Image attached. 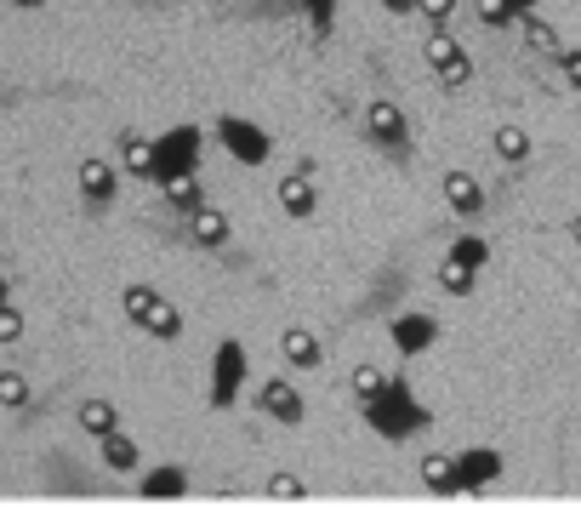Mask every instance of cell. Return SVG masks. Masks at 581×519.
Wrapping results in <instances>:
<instances>
[{
	"label": "cell",
	"mask_w": 581,
	"mask_h": 519,
	"mask_svg": "<svg viewBox=\"0 0 581 519\" xmlns=\"http://www.w3.org/2000/svg\"><path fill=\"white\" fill-rule=\"evenodd\" d=\"M217 138H223V149L239 160V166H268V154H273L268 126H257V120H246V115H223V120H217Z\"/></svg>",
	"instance_id": "3957f363"
},
{
	"label": "cell",
	"mask_w": 581,
	"mask_h": 519,
	"mask_svg": "<svg viewBox=\"0 0 581 519\" xmlns=\"http://www.w3.org/2000/svg\"><path fill=\"white\" fill-rule=\"evenodd\" d=\"M451 257H456V263H467V269H485V263H491V240L456 235V240H451Z\"/></svg>",
	"instance_id": "cb8c5ba5"
},
{
	"label": "cell",
	"mask_w": 581,
	"mask_h": 519,
	"mask_svg": "<svg viewBox=\"0 0 581 519\" xmlns=\"http://www.w3.org/2000/svg\"><path fill=\"white\" fill-rule=\"evenodd\" d=\"M103 463H109L115 474H137V463H143V451H137L120 429L115 434H103Z\"/></svg>",
	"instance_id": "e0dca14e"
},
{
	"label": "cell",
	"mask_w": 581,
	"mask_h": 519,
	"mask_svg": "<svg viewBox=\"0 0 581 519\" xmlns=\"http://www.w3.org/2000/svg\"><path fill=\"white\" fill-rule=\"evenodd\" d=\"M559 69H564L570 91H581V46H564V52H559Z\"/></svg>",
	"instance_id": "d6a6232c"
},
{
	"label": "cell",
	"mask_w": 581,
	"mask_h": 519,
	"mask_svg": "<svg viewBox=\"0 0 581 519\" xmlns=\"http://www.w3.org/2000/svg\"><path fill=\"white\" fill-rule=\"evenodd\" d=\"M473 274H478V269L456 263V257H444V263H439V285L451 291V298H467V291H473Z\"/></svg>",
	"instance_id": "d4e9b609"
},
{
	"label": "cell",
	"mask_w": 581,
	"mask_h": 519,
	"mask_svg": "<svg viewBox=\"0 0 581 519\" xmlns=\"http://www.w3.org/2000/svg\"><path fill=\"white\" fill-rule=\"evenodd\" d=\"M239 382H246V343L223 337L212 354V411H228L239 400Z\"/></svg>",
	"instance_id": "277c9868"
},
{
	"label": "cell",
	"mask_w": 581,
	"mask_h": 519,
	"mask_svg": "<svg viewBox=\"0 0 581 519\" xmlns=\"http://www.w3.org/2000/svg\"><path fill=\"white\" fill-rule=\"evenodd\" d=\"M189 235L200 240V246H228V212H217V206H200L194 217H189Z\"/></svg>",
	"instance_id": "5bb4252c"
},
{
	"label": "cell",
	"mask_w": 581,
	"mask_h": 519,
	"mask_svg": "<svg viewBox=\"0 0 581 519\" xmlns=\"http://www.w3.org/2000/svg\"><path fill=\"white\" fill-rule=\"evenodd\" d=\"M478 23H485V29H507L513 18H507L502 0H478Z\"/></svg>",
	"instance_id": "836d02e7"
},
{
	"label": "cell",
	"mask_w": 581,
	"mask_h": 519,
	"mask_svg": "<svg viewBox=\"0 0 581 519\" xmlns=\"http://www.w3.org/2000/svg\"><path fill=\"white\" fill-rule=\"evenodd\" d=\"M456 468H462V491H485V485L502 474V451L467 445V451H456Z\"/></svg>",
	"instance_id": "9c48e42d"
},
{
	"label": "cell",
	"mask_w": 581,
	"mask_h": 519,
	"mask_svg": "<svg viewBox=\"0 0 581 519\" xmlns=\"http://www.w3.org/2000/svg\"><path fill=\"white\" fill-rule=\"evenodd\" d=\"M383 388H388V371H376V366H359V371H354V400H359V406L376 400Z\"/></svg>",
	"instance_id": "4316f807"
},
{
	"label": "cell",
	"mask_w": 581,
	"mask_h": 519,
	"mask_svg": "<svg viewBox=\"0 0 581 519\" xmlns=\"http://www.w3.org/2000/svg\"><path fill=\"white\" fill-rule=\"evenodd\" d=\"M496 154L513 160V166L530 160V132H525V126H496Z\"/></svg>",
	"instance_id": "7402d4cb"
},
{
	"label": "cell",
	"mask_w": 581,
	"mask_h": 519,
	"mask_svg": "<svg viewBox=\"0 0 581 519\" xmlns=\"http://www.w3.org/2000/svg\"><path fill=\"white\" fill-rule=\"evenodd\" d=\"M422 485L433 497H467L462 491V468H456L451 451H428V457H422Z\"/></svg>",
	"instance_id": "30bf717a"
},
{
	"label": "cell",
	"mask_w": 581,
	"mask_h": 519,
	"mask_svg": "<svg viewBox=\"0 0 581 519\" xmlns=\"http://www.w3.org/2000/svg\"><path fill=\"white\" fill-rule=\"evenodd\" d=\"M120 160H126L131 177H154V143H149V138L126 132V138H120Z\"/></svg>",
	"instance_id": "ac0fdd59"
},
{
	"label": "cell",
	"mask_w": 581,
	"mask_h": 519,
	"mask_svg": "<svg viewBox=\"0 0 581 519\" xmlns=\"http://www.w3.org/2000/svg\"><path fill=\"white\" fill-rule=\"evenodd\" d=\"M280 354H286V366H297V371H314L320 360H325V348H320V337L308 332V326H291L286 337H280Z\"/></svg>",
	"instance_id": "4fadbf2b"
},
{
	"label": "cell",
	"mask_w": 581,
	"mask_h": 519,
	"mask_svg": "<svg viewBox=\"0 0 581 519\" xmlns=\"http://www.w3.org/2000/svg\"><path fill=\"white\" fill-rule=\"evenodd\" d=\"M120 303H126V314L137 320V326H143V314H149V309H154L160 298H154L149 285H126V298H120Z\"/></svg>",
	"instance_id": "f1b7e54d"
},
{
	"label": "cell",
	"mask_w": 581,
	"mask_h": 519,
	"mask_svg": "<svg viewBox=\"0 0 581 519\" xmlns=\"http://www.w3.org/2000/svg\"><path fill=\"white\" fill-rule=\"evenodd\" d=\"M268 497H286V502L302 497V479L297 474H268Z\"/></svg>",
	"instance_id": "1f68e13d"
},
{
	"label": "cell",
	"mask_w": 581,
	"mask_h": 519,
	"mask_svg": "<svg viewBox=\"0 0 581 519\" xmlns=\"http://www.w3.org/2000/svg\"><path fill=\"white\" fill-rule=\"evenodd\" d=\"M570 240H575V246H581V217H575V223H570Z\"/></svg>",
	"instance_id": "8d00e7d4"
},
{
	"label": "cell",
	"mask_w": 581,
	"mask_h": 519,
	"mask_svg": "<svg viewBox=\"0 0 581 519\" xmlns=\"http://www.w3.org/2000/svg\"><path fill=\"white\" fill-rule=\"evenodd\" d=\"M143 332H149V337H165V343H171V337H183V314L171 309V303H154V309L143 314Z\"/></svg>",
	"instance_id": "44dd1931"
},
{
	"label": "cell",
	"mask_w": 581,
	"mask_h": 519,
	"mask_svg": "<svg viewBox=\"0 0 581 519\" xmlns=\"http://www.w3.org/2000/svg\"><path fill=\"white\" fill-rule=\"evenodd\" d=\"M0 406H7V411L29 406V382H23V371H0Z\"/></svg>",
	"instance_id": "83f0119b"
},
{
	"label": "cell",
	"mask_w": 581,
	"mask_h": 519,
	"mask_svg": "<svg viewBox=\"0 0 581 519\" xmlns=\"http://www.w3.org/2000/svg\"><path fill=\"white\" fill-rule=\"evenodd\" d=\"M422 52H428V63H433V75L444 80V91H462V86L473 80V57L451 41V29H433Z\"/></svg>",
	"instance_id": "5b68a950"
},
{
	"label": "cell",
	"mask_w": 581,
	"mask_h": 519,
	"mask_svg": "<svg viewBox=\"0 0 581 519\" xmlns=\"http://www.w3.org/2000/svg\"><path fill=\"white\" fill-rule=\"evenodd\" d=\"M359 411H365V423H370L376 434H383V440H405V434H422V429L433 423V411H428V406H422L417 394H410L405 371H394L383 394H376V400H365Z\"/></svg>",
	"instance_id": "6da1fadb"
},
{
	"label": "cell",
	"mask_w": 581,
	"mask_h": 519,
	"mask_svg": "<svg viewBox=\"0 0 581 519\" xmlns=\"http://www.w3.org/2000/svg\"><path fill=\"white\" fill-rule=\"evenodd\" d=\"M444 201H451L456 217H478L485 212V183H478L473 172H451L444 177Z\"/></svg>",
	"instance_id": "8fae6325"
},
{
	"label": "cell",
	"mask_w": 581,
	"mask_h": 519,
	"mask_svg": "<svg viewBox=\"0 0 581 519\" xmlns=\"http://www.w3.org/2000/svg\"><path fill=\"white\" fill-rule=\"evenodd\" d=\"M257 406L273 417V423H286V429H297V423H302V411H308V406H302V394H297V388H291L286 377H268V382L257 388Z\"/></svg>",
	"instance_id": "ba28073f"
},
{
	"label": "cell",
	"mask_w": 581,
	"mask_h": 519,
	"mask_svg": "<svg viewBox=\"0 0 581 519\" xmlns=\"http://www.w3.org/2000/svg\"><path fill=\"white\" fill-rule=\"evenodd\" d=\"M314 206H320V188H314V177H308V172L280 177V212H286V217H314Z\"/></svg>",
	"instance_id": "7c38bea8"
},
{
	"label": "cell",
	"mask_w": 581,
	"mask_h": 519,
	"mask_svg": "<svg viewBox=\"0 0 581 519\" xmlns=\"http://www.w3.org/2000/svg\"><path fill=\"white\" fill-rule=\"evenodd\" d=\"M80 194H86V201H109V194H115V166H109V160H86V166H80Z\"/></svg>",
	"instance_id": "d6986e66"
},
{
	"label": "cell",
	"mask_w": 581,
	"mask_h": 519,
	"mask_svg": "<svg viewBox=\"0 0 581 519\" xmlns=\"http://www.w3.org/2000/svg\"><path fill=\"white\" fill-rule=\"evenodd\" d=\"M383 7H388V12H399V18H405V12H417V0H383Z\"/></svg>",
	"instance_id": "d590c367"
},
{
	"label": "cell",
	"mask_w": 581,
	"mask_h": 519,
	"mask_svg": "<svg viewBox=\"0 0 581 519\" xmlns=\"http://www.w3.org/2000/svg\"><path fill=\"white\" fill-rule=\"evenodd\" d=\"M308 23H314V41H331V23H336V0H302Z\"/></svg>",
	"instance_id": "484cf974"
},
{
	"label": "cell",
	"mask_w": 581,
	"mask_h": 519,
	"mask_svg": "<svg viewBox=\"0 0 581 519\" xmlns=\"http://www.w3.org/2000/svg\"><path fill=\"white\" fill-rule=\"evenodd\" d=\"M519 29H525V46H530V52H564V46H559V29H553V23H541L536 12L519 18Z\"/></svg>",
	"instance_id": "603a6c76"
},
{
	"label": "cell",
	"mask_w": 581,
	"mask_h": 519,
	"mask_svg": "<svg viewBox=\"0 0 581 519\" xmlns=\"http://www.w3.org/2000/svg\"><path fill=\"white\" fill-rule=\"evenodd\" d=\"M0 303H7V274H0Z\"/></svg>",
	"instance_id": "74e56055"
},
{
	"label": "cell",
	"mask_w": 581,
	"mask_h": 519,
	"mask_svg": "<svg viewBox=\"0 0 581 519\" xmlns=\"http://www.w3.org/2000/svg\"><path fill=\"white\" fill-rule=\"evenodd\" d=\"M200 126H171L165 138H154V183H171V177H189L200 166Z\"/></svg>",
	"instance_id": "7a4b0ae2"
},
{
	"label": "cell",
	"mask_w": 581,
	"mask_h": 519,
	"mask_svg": "<svg viewBox=\"0 0 581 519\" xmlns=\"http://www.w3.org/2000/svg\"><path fill=\"white\" fill-rule=\"evenodd\" d=\"M160 194H165V201L177 206L183 217H194V212L205 206V183H200L194 172H189V177H171V183H160Z\"/></svg>",
	"instance_id": "9a60e30c"
},
{
	"label": "cell",
	"mask_w": 581,
	"mask_h": 519,
	"mask_svg": "<svg viewBox=\"0 0 581 519\" xmlns=\"http://www.w3.org/2000/svg\"><path fill=\"white\" fill-rule=\"evenodd\" d=\"M365 132L383 149H405L410 143V120H405V109L394 104V97H370L365 104Z\"/></svg>",
	"instance_id": "8992f818"
},
{
	"label": "cell",
	"mask_w": 581,
	"mask_h": 519,
	"mask_svg": "<svg viewBox=\"0 0 581 519\" xmlns=\"http://www.w3.org/2000/svg\"><path fill=\"white\" fill-rule=\"evenodd\" d=\"M18 7H41V0H18Z\"/></svg>",
	"instance_id": "f35d334b"
},
{
	"label": "cell",
	"mask_w": 581,
	"mask_h": 519,
	"mask_svg": "<svg viewBox=\"0 0 581 519\" xmlns=\"http://www.w3.org/2000/svg\"><path fill=\"white\" fill-rule=\"evenodd\" d=\"M388 337H394V348L410 360V354H428L439 343V320L433 314H399V320H388Z\"/></svg>",
	"instance_id": "52a82bcc"
},
{
	"label": "cell",
	"mask_w": 581,
	"mask_h": 519,
	"mask_svg": "<svg viewBox=\"0 0 581 519\" xmlns=\"http://www.w3.org/2000/svg\"><path fill=\"white\" fill-rule=\"evenodd\" d=\"M417 12H422L433 29H444V23L456 18V0H417Z\"/></svg>",
	"instance_id": "f546056e"
},
{
	"label": "cell",
	"mask_w": 581,
	"mask_h": 519,
	"mask_svg": "<svg viewBox=\"0 0 581 519\" xmlns=\"http://www.w3.org/2000/svg\"><path fill=\"white\" fill-rule=\"evenodd\" d=\"M189 491V474L177 468V463H171V468H149L143 474V497L149 502H160V497H183Z\"/></svg>",
	"instance_id": "2e32d148"
},
{
	"label": "cell",
	"mask_w": 581,
	"mask_h": 519,
	"mask_svg": "<svg viewBox=\"0 0 581 519\" xmlns=\"http://www.w3.org/2000/svg\"><path fill=\"white\" fill-rule=\"evenodd\" d=\"M23 337V314L12 303H0V343H18Z\"/></svg>",
	"instance_id": "4dcf8cb0"
},
{
	"label": "cell",
	"mask_w": 581,
	"mask_h": 519,
	"mask_svg": "<svg viewBox=\"0 0 581 519\" xmlns=\"http://www.w3.org/2000/svg\"><path fill=\"white\" fill-rule=\"evenodd\" d=\"M502 7H507V18H513V23H519V18H530V12H536V0H502Z\"/></svg>",
	"instance_id": "e575fe53"
},
{
	"label": "cell",
	"mask_w": 581,
	"mask_h": 519,
	"mask_svg": "<svg viewBox=\"0 0 581 519\" xmlns=\"http://www.w3.org/2000/svg\"><path fill=\"white\" fill-rule=\"evenodd\" d=\"M80 429L103 440V434H115V429H120V411H115L109 400H86V406H80Z\"/></svg>",
	"instance_id": "ffe728a7"
}]
</instances>
